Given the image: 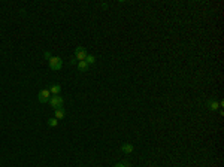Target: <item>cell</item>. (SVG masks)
Masks as SVG:
<instances>
[{"label":"cell","mask_w":224,"mask_h":167,"mask_svg":"<svg viewBox=\"0 0 224 167\" xmlns=\"http://www.w3.org/2000/svg\"><path fill=\"white\" fill-rule=\"evenodd\" d=\"M49 105H51V108H54V109H60L61 106H63V97L58 94V96H52L51 99H49Z\"/></svg>","instance_id":"cell-3"},{"label":"cell","mask_w":224,"mask_h":167,"mask_svg":"<svg viewBox=\"0 0 224 167\" xmlns=\"http://www.w3.org/2000/svg\"><path fill=\"white\" fill-rule=\"evenodd\" d=\"M70 63H72V64H78V61H76V58H73V60H70Z\"/></svg>","instance_id":"cell-14"},{"label":"cell","mask_w":224,"mask_h":167,"mask_svg":"<svg viewBox=\"0 0 224 167\" xmlns=\"http://www.w3.org/2000/svg\"><path fill=\"white\" fill-rule=\"evenodd\" d=\"M64 109L63 108H60V109H55V117L54 118H57V120H63L64 118Z\"/></svg>","instance_id":"cell-9"},{"label":"cell","mask_w":224,"mask_h":167,"mask_svg":"<svg viewBox=\"0 0 224 167\" xmlns=\"http://www.w3.org/2000/svg\"><path fill=\"white\" fill-rule=\"evenodd\" d=\"M208 108H209L211 111H218V109H220V105H218V102H217V100H214V99H212V100H209V102H208Z\"/></svg>","instance_id":"cell-7"},{"label":"cell","mask_w":224,"mask_h":167,"mask_svg":"<svg viewBox=\"0 0 224 167\" xmlns=\"http://www.w3.org/2000/svg\"><path fill=\"white\" fill-rule=\"evenodd\" d=\"M78 70L79 72H85V70H88V64L85 63V61H78Z\"/></svg>","instance_id":"cell-8"},{"label":"cell","mask_w":224,"mask_h":167,"mask_svg":"<svg viewBox=\"0 0 224 167\" xmlns=\"http://www.w3.org/2000/svg\"><path fill=\"white\" fill-rule=\"evenodd\" d=\"M60 91H61L60 84H54V85H51V88H49V93H51L52 96H58V94H60Z\"/></svg>","instance_id":"cell-6"},{"label":"cell","mask_w":224,"mask_h":167,"mask_svg":"<svg viewBox=\"0 0 224 167\" xmlns=\"http://www.w3.org/2000/svg\"><path fill=\"white\" fill-rule=\"evenodd\" d=\"M85 63H87V64H94V63H96V57H94V55H87V58H85Z\"/></svg>","instance_id":"cell-10"},{"label":"cell","mask_w":224,"mask_h":167,"mask_svg":"<svg viewBox=\"0 0 224 167\" xmlns=\"http://www.w3.org/2000/svg\"><path fill=\"white\" fill-rule=\"evenodd\" d=\"M114 167H132V164H130L129 161H123V163H118V164H115Z\"/></svg>","instance_id":"cell-12"},{"label":"cell","mask_w":224,"mask_h":167,"mask_svg":"<svg viewBox=\"0 0 224 167\" xmlns=\"http://www.w3.org/2000/svg\"><path fill=\"white\" fill-rule=\"evenodd\" d=\"M48 66H49V69L51 70H60L61 67H63V61H61V58L60 57H51L49 60H48Z\"/></svg>","instance_id":"cell-1"},{"label":"cell","mask_w":224,"mask_h":167,"mask_svg":"<svg viewBox=\"0 0 224 167\" xmlns=\"http://www.w3.org/2000/svg\"><path fill=\"white\" fill-rule=\"evenodd\" d=\"M38 99H39V102H41V103H46V102H49V99H51V93H49V90H48V88L42 90V91L39 93Z\"/></svg>","instance_id":"cell-4"},{"label":"cell","mask_w":224,"mask_h":167,"mask_svg":"<svg viewBox=\"0 0 224 167\" xmlns=\"http://www.w3.org/2000/svg\"><path fill=\"white\" fill-rule=\"evenodd\" d=\"M87 55H88V52H87V49L84 46H78L75 49V58H76V61H85Z\"/></svg>","instance_id":"cell-2"},{"label":"cell","mask_w":224,"mask_h":167,"mask_svg":"<svg viewBox=\"0 0 224 167\" xmlns=\"http://www.w3.org/2000/svg\"><path fill=\"white\" fill-rule=\"evenodd\" d=\"M57 124H58V120L57 118H49L48 120V125L49 127H57Z\"/></svg>","instance_id":"cell-11"},{"label":"cell","mask_w":224,"mask_h":167,"mask_svg":"<svg viewBox=\"0 0 224 167\" xmlns=\"http://www.w3.org/2000/svg\"><path fill=\"white\" fill-rule=\"evenodd\" d=\"M121 151H123L124 154H132L134 151V146L132 143H124V145L121 146Z\"/></svg>","instance_id":"cell-5"},{"label":"cell","mask_w":224,"mask_h":167,"mask_svg":"<svg viewBox=\"0 0 224 167\" xmlns=\"http://www.w3.org/2000/svg\"><path fill=\"white\" fill-rule=\"evenodd\" d=\"M44 55H45V58H46V60H49V58H51V54H49V52H48V51H46V52H45Z\"/></svg>","instance_id":"cell-13"}]
</instances>
